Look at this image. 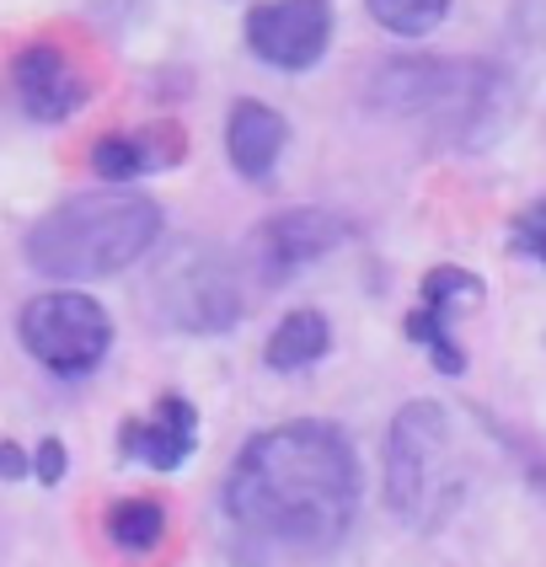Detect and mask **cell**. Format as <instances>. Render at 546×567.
<instances>
[{"label":"cell","instance_id":"cell-19","mask_svg":"<svg viewBox=\"0 0 546 567\" xmlns=\"http://www.w3.org/2000/svg\"><path fill=\"white\" fill-rule=\"evenodd\" d=\"M22 472H28V455H22L17 444H0V476H6V482H17Z\"/></svg>","mask_w":546,"mask_h":567},{"label":"cell","instance_id":"cell-5","mask_svg":"<svg viewBox=\"0 0 546 567\" xmlns=\"http://www.w3.org/2000/svg\"><path fill=\"white\" fill-rule=\"evenodd\" d=\"M151 306L166 327L225 332L241 316V289L230 279L225 257H215L198 241H177L151 274Z\"/></svg>","mask_w":546,"mask_h":567},{"label":"cell","instance_id":"cell-12","mask_svg":"<svg viewBox=\"0 0 546 567\" xmlns=\"http://www.w3.org/2000/svg\"><path fill=\"white\" fill-rule=\"evenodd\" d=\"M289 140V124L285 113H274L268 102H236L230 107V124H225V151H230V166L241 172V177H268L274 172V161L285 151Z\"/></svg>","mask_w":546,"mask_h":567},{"label":"cell","instance_id":"cell-16","mask_svg":"<svg viewBox=\"0 0 546 567\" xmlns=\"http://www.w3.org/2000/svg\"><path fill=\"white\" fill-rule=\"evenodd\" d=\"M92 172L107 183H128V177H145L151 156H145V140L140 134H102L92 145Z\"/></svg>","mask_w":546,"mask_h":567},{"label":"cell","instance_id":"cell-14","mask_svg":"<svg viewBox=\"0 0 546 567\" xmlns=\"http://www.w3.org/2000/svg\"><path fill=\"white\" fill-rule=\"evenodd\" d=\"M166 536V508L156 498H119L107 508V540L119 551H151Z\"/></svg>","mask_w":546,"mask_h":567},{"label":"cell","instance_id":"cell-10","mask_svg":"<svg viewBox=\"0 0 546 567\" xmlns=\"http://www.w3.org/2000/svg\"><path fill=\"white\" fill-rule=\"evenodd\" d=\"M482 300V279H472L466 268H434L423 279V306L408 316V338L429 348V359L445 370V375H461L466 370V353L450 338V316L472 311Z\"/></svg>","mask_w":546,"mask_h":567},{"label":"cell","instance_id":"cell-17","mask_svg":"<svg viewBox=\"0 0 546 567\" xmlns=\"http://www.w3.org/2000/svg\"><path fill=\"white\" fill-rule=\"evenodd\" d=\"M509 247H514L519 257H530V262H542V268H546V198L525 204V209L514 215Z\"/></svg>","mask_w":546,"mask_h":567},{"label":"cell","instance_id":"cell-15","mask_svg":"<svg viewBox=\"0 0 546 567\" xmlns=\"http://www.w3.org/2000/svg\"><path fill=\"white\" fill-rule=\"evenodd\" d=\"M364 6L396 38H429L450 17V0H364Z\"/></svg>","mask_w":546,"mask_h":567},{"label":"cell","instance_id":"cell-8","mask_svg":"<svg viewBox=\"0 0 546 567\" xmlns=\"http://www.w3.org/2000/svg\"><path fill=\"white\" fill-rule=\"evenodd\" d=\"M338 241H349V220H338L332 209H285V215L257 225L247 247H253L257 279L285 284L289 274L321 262Z\"/></svg>","mask_w":546,"mask_h":567},{"label":"cell","instance_id":"cell-7","mask_svg":"<svg viewBox=\"0 0 546 567\" xmlns=\"http://www.w3.org/2000/svg\"><path fill=\"white\" fill-rule=\"evenodd\" d=\"M332 43V0H262L247 11V49L274 70H311Z\"/></svg>","mask_w":546,"mask_h":567},{"label":"cell","instance_id":"cell-18","mask_svg":"<svg viewBox=\"0 0 546 567\" xmlns=\"http://www.w3.org/2000/svg\"><path fill=\"white\" fill-rule=\"evenodd\" d=\"M32 476L43 482V487H54L64 476V444L60 440H43L38 444V455H32Z\"/></svg>","mask_w":546,"mask_h":567},{"label":"cell","instance_id":"cell-13","mask_svg":"<svg viewBox=\"0 0 546 567\" xmlns=\"http://www.w3.org/2000/svg\"><path fill=\"white\" fill-rule=\"evenodd\" d=\"M332 348V327L321 311H289L268 338V370H306Z\"/></svg>","mask_w":546,"mask_h":567},{"label":"cell","instance_id":"cell-4","mask_svg":"<svg viewBox=\"0 0 546 567\" xmlns=\"http://www.w3.org/2000/svg\"><path fill=\"white\" fill-rule=\"evenodd\" d=\"M450 417L440 402H408L385 429V504L396 519L429 525L455 498L445 487Z\"/></svg>","mask_w":546,"mask_h":567},{"label":"cell","instance_id":"cell-11","mask_svg":"<svg viewBox=\"0 0 546 567\" xmlns=\"http://www.w3.org/2000/svg\"><path fill=\"white\" fill-rule=\"evenodd\" d=\"M193 444H198V412L188 396H161L156 417H124L119 429V450L156 472H177L193 455Z\"/></svg>","mask_w":546,"mask_h":567},{"label":"cell","instance_id":"cell-6","mask_svg":"<svg viewBox=\"0 0 546 567\" xmlns=\"http://www.w3.org/2000/svg\"><path fill=\"white\" fill-rule=\"evenodd\" d=\"M22 348L43 370L75 380L102 364V353L113 343V321L96 306L92 295H75V289H54V295H38L28 300V311L17 321Z\"/></svg>","mask_w":546,"mask_h":567},{"label":"cell","instance_id":"cell-9","mask_svg":"<svg viewBox=\"0 0 546 567\" xmlns=\"http://www.w3.org/2000/svg\"><path fill=\"white\" fill-rule=\"evenodd\" d=\"M11 92H17V102H22V113L32 124H60L92 96V81L60 43L38 38L11 60Z\"/></svg>","mask_w":546,"mask_h":567},{"label":"cell","instance_id":"cell-1","mask_svg":"<svg viewBox=\"0 0 546 567\" xmlns=\"http://www.w3.org/2000/svg\"><path fill=\"white\" fill-rule=\"evenodd\" d=\"M359 508V461L332 423H279L241 444L225 476V514L236 530L289 551H332Z\"/></svg>","mask_w":546,"mask_h":567},{"label":"cell","instance_id":"cell-3","mask_svg":"<svg viewBox=\"0 0 546 567\" xmlns=\"http://www.w3.org/2000/svg\"><path fill=\"white\" fill-rule=\"evenodd\" d=\"M364 102L391 118L440 128L455 145H482L504 118V75L482 60H391L375 70Z\"/></svg>","mask_w":546,"mask_h":567},{"label":"cell","instance_id":"cell-2","mask_svg":"<svg viewBox=\"0 0 546 567\" xmlns=\"http://www.w3.org/2000/svg\"><path fill=\"white\" fill-rule=\"evenodd\" d=\"M156 236L161 204L140 193H81L32 225L22 252L43 279H107L151 252Z\"/></svg>","mask_w":546,"mask_h":567}]
</instances>
